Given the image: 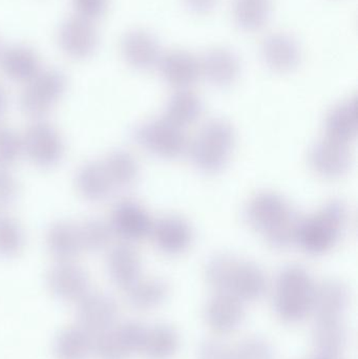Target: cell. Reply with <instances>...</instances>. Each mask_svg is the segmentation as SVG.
Returning a JSON list of instances; mask_svg holds the SVG:
<instances>
[{
    "mask_svg": "<svg viewBox=\"0 0 358 359\" xmlns=\"http://www.w3.org/2000/svg\"><path fill=\"white\" fill-rule=\"evenodd\" d=\"M245 219L273 248L285 249L296 244L301 217L280 194H256L246 205Z\"/></svg>",
    "mask_w": 358,
    "mask_h": 359,
    "instance_id": "6da1fadb",
    "label": "cell"
},
{
    "mask_svg": "<svg viewBox=\"0 0 358 359\" xmlns=\"http://www.w3.org/2000/svg\"><path fill=\"white\" fill-rule=\"evenodd\" d=\"M208 283L218 292H227L241 301H256L267 290V278L256 264L228 255L208 259L205 267Z\"/></svg>",
    "mask_w": 358,
    "mask_h": 359,
    "instance_id": "7a4b0ae2",
    "label": "cell"
},
{
    "mask_svg": "<svg viewBox=\"0 0 358 359\" xmlns=\"http://www.w3.org/2000/svg\"><path fill=\"white\" fill-rule=\"evenodd\" d=\"M348 219V209L340 200L326 203L317 213L301 217L296 244L311 255L331 250L342 236Z\"/></svg>",
    "mask_w": 358,
    "mask_h": 359,
    "instance_id": "3957f363",
    "label": "cell"
},
{
    "mask_svg": "<svg viewBox=\"0 0 358 359\" xmlns=\"http://www.w3.org/2000/svg\"><path fill=\"white\" fill-rule=\"evenodd\" d=\"M315 287L312 276L302 266L283 268L277 276L273 299L277 316L290 323L304 320L312 311Z\"/></svg>",
    "mask_w": 358,
    "mask_h": 359,
    "instance_id": "277c9868",
    "label": "cell"
},
{
    "mask_svg": "<svg viewBox=\"0 0 358 359\" xmlns=\"http://www.w3.org/2000/svg\"><path fill=\"white\" fill-rule=\"evenodd\" d=\"M235 140V128L228 121L210 120L188 145L193 165L205 174L221 172L230 159Z\"/></svg>",
    "mask_w": 358,
    "mask_h": 359,
    "instance_id": "5b68a950",
    "label": "cell"
},
{
    "mask_svg": "<svg viewBox=\"0 0 358 359\" xmlns=\"http://www.w3.org/2000/svg\"><path fill=\"white\" fill-rule=\"evenodd\" d=\"M67 79L58 69H41L29 80L20 97L23 113L35 120H41L67 92Z\"/></svg>",
    "mask_w": 358,
    "mask_h": 359,
    "instance_id": "8992f818",
    "label": "cell"
},
{
    "mask_svg": "<svg viewBox=\"0 0 358 359\" xmlns=\"http://www.w3.org/2000/svg\"><path fill=\"white\" fill-rule=\"evenodd\" d=\"M132 137L139 147L164 159H176L188 149L183 128L164 117L139 124L135 128Z\"/></svg>",
    "mask_w": 358,
    "mask_h": 359,
    "instance_id": "52a82bcc",
    "label": "cell"
},
{
    "mask_svg": "<svg viewBox=\"0 0 358 359\" xmlns=\"http://www.w3.org/2000/svg\"><path fill=\"white\" fill-rule=\"evenodd\" d=\"M23 156L40 168H55L62 161L64 142L58 130L46 120H35L22 136Z\"/></svg>",
    "mask_w": 358,
    "mask_h": 359,
    "instance_id": "ba28073f",
    "label": "cell"
},
{
    "mask_svg": "<svg viewBox=\"0 0 358 359\" xmlns=\"http://www.w3.org/2000/svg\"><path fill=\"white\" fill-rule=\"evenodd\" d=\"M352 161L349 144L328 137L315 143L309 151V165L313 172L324 178L336 179L344 176L350 170Z\"/></svg>",
    "mask_w": 358,
    "mask_h": 359,
    "instance_id": "9c48e42d",
    "label": "cell"
},
{
    "mask_svg": "<svg viewBox=\"0 0 358 359\" xmlns=\"http://www.w3.org/2000/svg\"><path fill=\"white\" fill-rule=\"evenodd\" d=\"M153 222L142 205L135 201L124 200L113 208L109 225L113 234L128 242H137L151 236Z\"/></svg>",
    "mask_w": 358,
    "mask_h": 359,
    "instance_id": "30bf717a",
    "label": "cell"
},
{
    "mask_svg": "<svg viewBox=\"0 0 358 359\" xmlns=\"http://www.w3.org/2000/svg\"><path fill=\"white\" fill-rule=\"evenodd\" d=\"M59 43L67 56L86 59L98 48V32L92 21L74 15L61 25Z\"/></svg>",
    "mask_w": 358,
    "mask_h": 359,
    "instance_id": "8fae6325",
    "label": "cell"
},
{
    "mask_svg": "<svg viewBox=\"0 0 358 359\" xmlns=\"http://www.w3.org/2000/svg\"><path fill=\"white\" fill-rule=\"evenodd\" d=\"M118 312L117 303L106 293L90 291L78 302L79 325L92 335L115 326Z\"/></svg>",
    "mask_w": 358,
    "mask_h": 359,
    "instance_id": "7c38bea8",
    "label": "cell"
},
{
    "mask_svg": "<svg viewBox=\"0 0 358 359\" xmlns=\"http://www.w3.org/2000/svg\"><path fill=\"white\" fill-rule=\"evenodd\" d=\"M53 294L62 301L78 302L90 292V278L83 268L74 261L58 262L48 274Z\"/></svg>",
    "mask_w": 358,
    "mask_h": 359,
    "instance_id": "4fadbf2b",
    "label": "cell"
},
{
    "mask_svg": "<svg viewBox=\"0 0 358 359\" xmlns=\"http://www.w3.org/2000/svg\"><path fill=\"white\" fill-rule=\"evenodd\" d=\"M151 236L160 251L168 255H178L191 247L193 230L183 217L166 215L153 222Z\"/></svg>",
    "mask_w": 358,
    "mask_h": 359,
    "instance_id": "5bb4252c",
    "label": "cell"
},
{
    "mask_svg": "<svg viewBox=\"0 0 358 359\" xmlns=\"http://www.w3.org/2000/svg\"><path fill=\"white\" fill-rule=\"evenodd\" d=\"M122 54L126 62L139 71H147L159 65L161 46L157 38L145 29H132L122 40Z\"/></svg>",
    "mask_w": 358,
    "mask_h": 359,
    "instance_id": "9a60e30c",
    "label": "cell"
},
{
    "mask_svg": "<svg viewBox=\"0 0 358 359\" xmlns=\"http://www.w3.org/2000/svg\"><path fill=\"white\" fill-rule=\"evenodd\" d=\"M261 55L269 69L277 73H289L300 65L302 50L296 38L286 33H275L265 38Z\"/></svg>",
    "mask_w": 358,
    "mask_h": 359,
    "instance_id": "2e32d148",
    "label": "cell"
},
{
    "mask_svg": "<svg viewBox=\"0 0 358 359\" xmlns=\"http://www.w3.org/2000/svg\"><path fill=\"white\" fill-rule=\"evenodd\" d=\"M157 67L163 79L179 90L191 88L201 76L200 59L185 50L162 55Z\"/></svg>",
    "mask_w": 358,
    "mask_h": 359,
    "instance_id": "e0dca14e",
    "label": "cell"
},
{
    "mask_svg": "<svg viewBox=\"0 0 358 359\" xmlns=\"http://www.w3.org/2000/svg\"><path fill=\"white\" fill-rule=\"evenodd\" d=\"M200 63L201 75L216 88L233 86L241 73L239 57L229 48H212L205 53Z\"/></svg>",
    "mask_w": 358,
    "mask_h": 359,
    "instance_id": "ac0fdd59",
    "label": "cell"
},
{
    "mask_svg": "<svg viewBox=\"0 0 358 359\" xmlns=\"http://www.w3.org/2000/svg\"><path fill=\"white\" fill-rule=\"evenodd\" d=\"M208 325L219 333H230L239 328L245 316L244 302L227 292H216L205 310Z\"/></svg>",
    "mask_w": 358,
    "mask_h": 359,
    "instance_id": "d6986e66",
    "label": "cell"
},
{
    "mask_svg": "<svg viewBox=\"0 0 358 359\" xmlns=\"http://www.w3.org/2000/svg\"><path fill=\"white\" fill-rule=\"evenodd\" d=\"M350 293L340 280H330L317 285L312 311L317 318H342L348 308Z\"/></svg>",
    "mask_w": 358,
    "mask_h": 359,
    "instance_id": "ffe728a7",
    "label": "cell"
},
{
    "mask_svg": "<svg viewBox=\"0 0 358 359\" xmlns=\"http://www.w3.org/2000/svg\"><path fill=\"white\" fill-rule=\"evenodd\" d=\"M109 276L116 285L128 290L141 278V261L130 245L113 247L107 259Z\"/></svg>",
    "mask_w": 358,
    "mask_h": 359,
    "instance_id": "44dd1931",
    "label": "cell"
},
{
    "mask_svg": "<svg viewBox=\"0 0 358 359\" xmlns=\"http://www.w3.org/2000/svg\"><path fill=\"white\" fill-rule=\"evenodd\" d=\"M326 137L349 144L357 135V100L346 99L332 107L326 116Z\"/></svg>",
    "mask_w": 358,
    "mask_h": 359,
    "instance_id": "7402d4cb",
    "label": "cell"
},
{
    "mask_svg": "<svg viewBox=\"0 0 358 359\" xmlns=\"http://www.w3.org/2000/svg\"><path fill=\"white\" fill-rule=\"evenodd\" d=\"M0 65L10 79L25 83L42 69L37 54L25 46H13L1 50Z\"/></svg>",
    "mask_w": 358,
    "mask_h": 359,
    "instance_id": "603a6c76",
    "label": "cell"
},
{
    "mask_svg": "<svg viewBox=\"0 0 358 359\" xmlns=\"http://www.w3.org/2000/svg\"><path fill=\"white\" fill-rule=\"evenodd\" d=\"M46 244L58 262L74 261L83 251L78 224L71 222L53 223L46 233Z\"/></svg>",
    "mask_w": 358,
    "mask_h": 359,
    "instance_id": "cb8c5ba5",
    "label": "cell"
},
{
    "mask_svg": "<svg viewBox=\"0 0 358 359\" xmlns=\"http://www.w3.org/2000/svg\"><path fill=\"white\" fill-rule=\"evenodd\" d=\"M76 187L80 196L90 202L104 201L115 189L102 162L98 161L88 162L78 170Z\"/></svg>",
    "mask_w": 358,
    "mask_h": 359,
    "instance_id": "d4e9b609",
    "label": "cell"
},
{
    "mask_svg": "<svg viewBox=\"0 0 358 359\" xmlns=\"http://www.w3.org/2000/svg\"><path fill=\"white\" fill-rule=\"evenodd\" d=\"M54 351L57 359H88L94 353V335L80 325L65 328L55 341Z\"/></svg>",
    "mask_w": 358,
    "mask_h": 359,
    "instance_id": "484cf974",
    "label": "cell"
},
{
    "mask_svg": "<svg viewBox=\"0 0 358 359\" xmlns=\"http://www.w3.org/2000/svg\"><path fill=\"white\" fill-rule=\"evenodd\" d=\"M203 103L195 93L188 88L174 93L166 105L164 118L183 128L195 123L202 115Z\"/></svg>",
    "mask_w": 358,
    "mask_h": 359,
    "instance_id": "4316f807",
    "label": "cell"
},
{
    "mask_svg": "<svg viewBox=\"0 0 358 359\" xmlns=\"http://www.w3.org/2000/svg\"><path fill=\"white\" fill-rule=\"evenodd\" d=\"M313 343L321 355L336 358L347 343V330L342 318H317Z\"/></svg>",
    "mask_w": 358,
    "mask_h": 359,
    "instance_id": "83f0119b",
    "label": "cell"
},
{
    "mask_svg": "<svg viewBox=\"0 0 358 359\" xmlns=\"http://www.w3.org/2000/svg\"><path fill=\"white\" fill-rule=\"evenodd\" d=\"M180 345L179 334L168 325H156L147 328L142 351L149 359H170Z\"/></svg>",
    "mask_w": 358,
    "mask_h": 359,
    "instance_id": "f1b7e54d",
    "label": "cell"
},
{
    "mask_svg": "<svg viewBox=\"0 0 358 359\" xmlns=\"http://www.w3.org/2000/svg\"><path fill=\"white\" fill-rule=\"evenodd\" d=\"M233 18L240 29L256 32L268 22L271 15L270 0H233Z\"/></svg>",
    "mask_w": 358,
    "mask_h": 359,
    "instance_id": "f546056e",
    "label": "cell"
},
{
    "mask_svg": "<svg viewBox=\"0 0 358 359\" xmlns=\"http://www.w3.org/2000/svg\"><path fill=\"white\" fill-rule=\"evenodd\" d=\"M167 284L158 278L140 280L126 290L128 303L140 310L153 309L165 301L168 295Z\"/></svg>",
    "mask_w": 358,
    "mask_h": 359,
    "instance_id": "4dcf8cb0",
    "label": "cell"
},
{
    "mask_svg": "<svg viewBox=\"0 0 358 359\" xmlns=\"http://www.w3.org/2000/svg\"><path fill=\"white\" fill-rule=\"evenodd\" d=\"M102 163L115 189L130 187L138 179L140 172L138 162L128 151H113Z\"/></svg>",
    "mask_w": 358,
    "mask_h": 359,
    "instance_id": "1f68e13d",
    "label": "cell"
},
{
    "mask_svg": "<svg viewBox=\"0 0 358 359\" xmlns=\"http://www.w3.org/2000/svg\"><path fill=\"white\" fill-rule=\"evenodd\" d=\"M94 353L99 359H128L134 354L120 326L94 335Z\"/></svg>",
    "mask_w": 358,
    "mask_h": 359,
    "instance_id": "d6a6232c",
    "label": "cell"
},
{
    "mask_svg": "<svg viewBox=\"0 0 358 359\" xmlns=\"http://www.w3.org/2000/svg\"><path fill=\"white\" fill-rule=\"evenodd\" d=\"M25 247V233L18 222L0 211V257H16Z\"/></svg>",
    "mask_w": 358,
    "mask_h": 359,
    "instance_id": "836d02e7",
    "label": "cell"
},
{
    "mask_svg": "<svg viewBox=\"0 0 358 359\" xmlns=\"http://www.w3.org/2000/svg\"><path fill=\"white\" fill-rule=\"evenodd\" d=\"M83 251H100L111 243L113 232L111 225L100 219H86L78 224Z\"/></svg>",
    "mask_w": 358,
    "mask_h": 359,
    "instance_id": "e575fe53",
    "label": "cell"
},
{
    "mask_svg": "<svg viewBox=\"0 0 358 359\" xmlns=\"http://www.w3.org/2000/svg\"><path fill=\"white\" fill-rule=\"evenodd\" d=\"M22 156V136L6 126H0V168H10Z\"/></svg>",
    "mask_w": 358,
    "mask_h": 359,
    "instance_id": "d590c367",
    "label": "cell"
},
{
    "mask_svg": "<svg viewBox=\"0 0 358 359\" xmlns=\"http://www.w3.org/2000/svg\"><path fill=\"white\" fill-rule=\"evenodd\" d=\"M235 359H273L271 346L261 337H250L235 349Z\"/></svg>",
    "mask_w": 358,
    "mask_h": 359,
    "instance_id": "8d00e7d4",
    "label": "cell"
},
{
    "mask_svg": "<svg viewBox=\"0 0 358 359\" xmlns=\"http://www.w3.org/2000/svg\"><path fill=\"white\" fill-rule=\"evenodd\" d=\"M75 15L95 21L102 17L109 8V0H71Z\"/></svg>",
    "mask_w": 358,
    "mask_h": 359,
    "instance_id": "74e56055",
    "label": "cell"
},
{
    "mask_svg": "<svg viewBox=\"0 0 358 359\" xmlns=\"http://www.w3.org/2000/svg\"><path fill=\"white\" fill-rule=\"evenodd\" d=\"M18 196V183L8 168H0V209L10 206Z\"/></svg>",
    "mask_w": 358,
    "mask_h": 359,
    "instance_id": "f35d334b",
    "label": "cell"
},
{
    "mask_svg": "<svg viewBox=\"0 0 358 359\" xmlns=\"http://www.w3.org/2000/svg\"><path fill=\"white\" fill-rule=\"evenodd\" d=\"M199 359H235V349H231L222 341L206 339L200 345Z\"/></svg>",
    "mask_w": 358,
    "mask_h": 359,
    "instance_id": "ab89813d",
    "label": "cell"
},
{
    "mask_svg": "<svg viewBox=\"0 0 358 359\" xmlns=\"http://www.w3.org/2000/svg\"><path fill=\"white\" fill-rule=\"evenodd\" d=\"M219 0H184L185 6L193 14H208L214 10Z\"/></svg>",
    "mask_w": 358,
    "mask_h": 359,
    "instance_id": "60d3db41",
    "label": "cell"
},
{
    "mask_svg": "<svg viewBox=\"0 0 358 359\" xmlns=\"http://www.w3.org/2000/svg\"><path fill=\"white\" fill-rule=\"evenodd\" d=\"M6 107H8V95L4 88L0 86V120L6 114Z\"/></svg>",
    "mask_w": 358,
    "mask_h": 359,
    "instance_id": "b9f144b4",
    "label": "cell"
},
{
    "mask_svg": "<svg viewBox=\"0 0 358 359\" xmlns=\"http://www.w3.org/2000/svg\"><path fill=\"white\" fill-rule=\"evenodd\" d=\"M315 359H336L334 356H325V355H319V358Z\"/></svg>",
    "mask_w": 358,
    "mask_h": 359,
    "instance_id": "7bdbcfd3",
    "label": "cell"
},
{
    "mask_svg": "<svg viewBox=\"0 0 358 359\" xmlns=\"http://www.w3.org/2000/svg\"><path fill=\"white\" fill-rule=\"evenodd\" d=\"M1 50H2L1 48H0V54H1Z\"/></svg>",
    "mask_w": 358,
    "mask_h": 359,
    "instance_id": "ee69618b",
    "label": "cell"
}]
</instances>
